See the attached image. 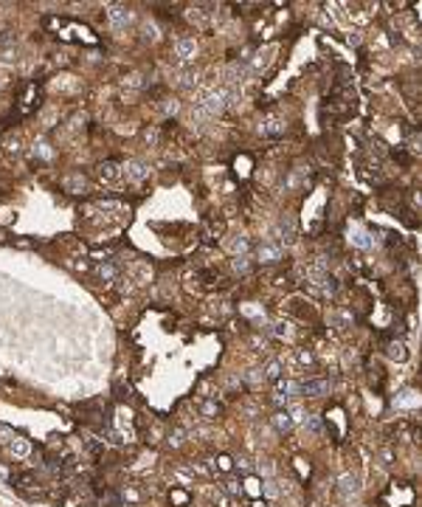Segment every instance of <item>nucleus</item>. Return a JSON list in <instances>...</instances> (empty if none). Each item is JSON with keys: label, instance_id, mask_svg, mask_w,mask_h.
Wrapping results in <instances>:
<instances>
[{"label": "nucleus", "instance_id": "nucleus-1", "mask_svg": "<svg viewBox=\"0 0 422 507\" xmlns=\"http://www.w3.org/2000/svg\"><path fill=\"white\" fill-rule=\"evenodd\" d=\"M99 178H102V184H107V186H121L124 169H121L116 161H104V164H99Z\"/></svg>", "mask_w": 422, "mask_h": 507}, {"label": "nucleus", "instance_id": "nucleus-2", "mask_svg": "<svg viewBox=\"0 0 422 507\" xmlns=\"http://www.w3.org/2000/svg\"><path fill=\"white\" fill-rule=\"evenodd\" d=\"M107 20H110V26L116 28V31H124L127 23L132 20V14H129L127 6H107Z\"/></svg>", "mask_w": 422, "mask_h": 507}, {"label": "nucleus", "instance_id": "nucleus-3", "mask_svg": "<svg viewBox=\"0 0 422 507\" xmlns=\"http://www.w3.org/2000/svg\"><path fill=\"white\" fill-rule=\"evenodd\" d=\"M62 186H65V192H70V194H82L87 189V178L82 175V172H73V175H65Z\"/></svg>", "mask_w": 422, "mask_h": 507}, {"label": "nucleus", "instance_id": "nucleus-4", "mask_svg": "<svg viewBox=\"0 0 422 507\" xmlns=\"http://www.w3.org/2000/svg\"><path fill=\"white\" fill-rule=\"evenodd\" d=\"M329 392V380H324V378H318V380H304L301 383V394H307V397H321V394Z\"/></svg>", "mask_w": 422, "mask_h": 507}, {"label": "nucleus", "instance_id": "nucleus-5", "mask_svg": "<svg viewBox=\"0 0 422 507\" xmlns=\"http://www.w3.org/2000/svg\"><path fill=\"white\" fill-rule=\"evenodd\" d=\"M256 256H259V262H265V265H273V262H279V259H282V248H279V245H270V243H265V245H259Z\"/></svg>", "mask_w": 422, "mask_h": 507}, {"label": "nucleus", "instance_id": "nucleus-6", "mask_svg": "<svg viewBox=\"0 0 422 507\" xmlns=\"http://www.w3.org/2000/svg\"><path fill=\"white\" fill-rule=\"evenodd\" d=\"M147 175H149V166L144 164V161H129V164L124 166V178H127V181H144Z\"/></svg>", "mask_w": 422, "mask_h": 507}, {"label": "nucleus", "instance_id": "nucleus-7", "mask_svg": "<svg viewBox=\"0 0 422 507\" xmlns=\"http://www.w3.org/2000/svg\"><path fill=\"white\" fill-rule=\"evenodd\" d=\"M175 51H178L181 60H191V57L197 54V43H194V37H183V40H178V43H175Z\"/></svg>", "mask_w": 422, "mask_h": 507}, {"label": "nucleus", "instance_id": "nucleus-8", "mask_svg": "<svg viewBox=\"0 0 422 507\" xmlns=\"http://www.w3.org/2000/svg\"><path fill=\"white\" fill-rule=\"evenodd\" d=\"M200 414H203V417H208V420H217L220 414H223V406H220V403H214V400H203V403H200Z\"/></svg>", "mask_w": 422, "mask_h": 507}, {"label": "nucleus", "instance_id": "nucleus-9", "mask_svg": "<svg viewBox=\"0 0 422 507\" xmlns=\"http://www.w3.org/2000/svg\"><path fill=\"white\" fill-rule=\"evenodd\" d=\"M279 234H285V243H293L296 240V226H293V220L290 217H285L282 223H279Z\"/></svg>", "mask_w": 422, "mask_h": 507}, {"label": "nucleus", "instance_id": "nucleus-10", "mask_svg": "<svg viewBox=\"0 0 422 507\" xmlns=\"http://www.w3.org/2000/svg\"><path fill=\"white\" fill-rule=\"evenodd\" d=\"M273 426L279 431H287L290 426H293V417H290L287 411H276V414H273Z\"/></svg>", "mask_w": 422, "mask_h": 507}, {"label": "nucleus", "instance_id": "nucleus-11", "mask_svg": "<svg viewBox=\"0 0 422 507\" xmlns=\"http://www.w3.org/2000/svg\"><path fill=\"white\" fill-rule=\"evenodd\" d=\"M262 132H265V135H282V132H285V124L279 122V119H270V122L262 124Z\"/></svg>", "mask_w": 422, "mask_h": 507}, {"label": "nucleus", "instance_id": "nucleus-12", "mask_svg": "<svg viewBox=\"0 0 422 507\" xmlns=\"http://www.w3.org/2000/svg\"><path fill=\"white\" fill-rule=\"evenodd\" d=\"M28 451H31V445H28L26 440H20V437L11 440V454L14 456H28Z\"/></svg>", "mask_w": 422, "mask_h": 507}, {"label": "nucleus", "instance_id": "nucleus-13", "mask_svg": "<svg viewBox=\"0 0 422 507\" xmlns=\"http://www.w3.org/2000/svg\"><path fill=\"white\" fill-rule=\"evenodd\" d=\"M388 358H394V361H405V358H408V352H405V347H403V344H388Z\"/></svg>", "mask_w": 422, "mask_h": 507}, {"label": "nucleus", "instance_id": "nucleus-14", "mask_svg": "<svg viewBox=\"0 0 422 507\" xmlns=\"http://www.w3.org/2000/svg\"><path fill=\"white\" fill-rule=\"evenodd\" d=\"M349 234H352V243H355V245H361V248H366V245H369V237H366V231H363V228L355 226Z\"/></svg>", "mask_w": 422, "mask_h": 507}, {"label": "nucleus", "instance_id": "nucleus-15", "mask_svg": "<svg viewBox=\"0 0 422 507\" xmlns=\"http://www.w3.org/2000/svg\"><path fill=\"white\" fill-rule=\"evenodd\" d=\"M279 375H282V364H279V361H270L265 369V378L267 380H279Z\"/></svg>", "mask_w": 422, "mask_h": 507}, {"label": "nucleus", "instance_id": "nucleus-16", "mask_svg": "<svg viewBox=\"0 0 422 507\" xmlns=\"http://www.w3.org/2000/svg\"><path fill=\"white\" fill-rule=\"evenodd\" d=\"M158 138H161V132H158L155 127H149V130L144 132V141H147L149 147H155V144H158Z\"/></svg>", "mask_w": 422, "mask_h": 507}, {"label": "nucleus", "instance_id": "nucleus-17", "mask_svg": "<svg viewBox=\"0 0 422 507\" xmlns=\"http://www.w3.org/2000/svg\"><path fill=\"white\" fill-rule=\"evenodd\" d=\"M183 437H186V431L183 429H172V434H169V445H181Z\"/></svg>", "mask_w": 422, "mask_h": 507}, {"label": "nucleus", "instance_id": "nucleus-18", "mask_svg": "<svg viewBox=\"0 0 422 507\" xmlns=\"http://www.w3.org/2000/svg\"><path fill=\"white\" fill-rule=\"evenodd\" d=\"M250 268V262H248V256H237L234 259V271H240V273H245Z\"/></svg>", "mask_w": 422, "mask_h": 507}, {"label": "nucleus", "instance_id": "nucleus-19", "mask_svg": "<svg viewBox=\"0 0 422 507\" xmlns=\"http://www.w3.org/2000/svg\"><path fill=\"white\" fill-rule=\"evenodd\" d=\"M99 276H102V279H113V276H116V268H113L110 262L102 265V268H99Z\"/></svg>", "mask_w": 422, "mask_h": 507}, {"label": "nucleus", "instance_id": "nucleus-20", "mask_svg": "<svg viewBox=\"0 0 422 507\" xmlns=\"http://www.w3.org/2000/svg\"><path fill=\"white\" fill-rule=\"evenodd\" d=\"M341 485H344L346 493H349V490H358V479H355V476H344V479H341Z\"/></svg>", "mask_w": 422, "mask_h": 507}, {"label": "nucleus", "instance_id": "nucleus-21", "mask_svg": "<svg viewBox=\"0 0 422 507\" xmlns=\"http://www.w3.org/2000/svg\"><path fill=\"white\" fill-rule=\"evenodd\" d=\"M231 248H234V251H242V254H245V251H248V240H245V237H240V240H234Z\"/></svg>", "mask_w": 422, "mask_h": 507}, {"label": "nucleus", "instance_id": "nucleus-22", "mask_svg": "<svg viewBox=\"0 0 422 507\" xmlns=\"http://www.w3.org/2000/svg\"><path fill=\"white\" fill-rule=\"evenodd\" d=\"M11 440H14L11 429H6V426H0V443H11Z\"/></svg>", "mask_w": 422, "mask_h": 507}, {"label": "nucleus", "instance_id": "nucleus-23", "mask_svg": "<svg viewBox=\"0 0 422 507\" xmlns=\"http://www.w3.org/2000/svg\"><path fill=\"white\" fill-rule=\"evenodd\" d=\"M172 502H178V505H186V502H189V496H186L183 490H172Z\"/></svg>", "mask_w": 422, "mask_h": 507}, {"label": "nucleus", "instance_id": "nucleus-24", "mask_svg": "<svg viewBox=\"0 0 422 507\" xmlns=\"http://www.w3.org/2000/svg\"><path fill=\"white\" fill-rule=\"evenodd\" d=\"M304 426H307L310 431H321V423L315 417H307V420H304Z\"/></svg>", "mask_w": 422, "mask_h": 507}, {"label": "nucleus", "instance_id": "nucleus-25", "mask_svg": "<svg viewBox=\"0 0 422 507\" xmlns=\"http://www.w3.org/2000/svg\"><path fill=\"white\" fill-rule=\"evenodd\" d=\"M217 462H220V471H228V468H231V459H228V456H220Z\"/></svg>", "mask_w": 422, "mask_h": 507}, {"label": "nucleus", "instance_id": "nucleus-26", "mask_svg": "<svg viewBox=\"0 0 422 507\" xmlns=\"http://www.w3.org/2000/svg\"><path fill=\"white\" fill-rule=\"evenodd\" d=\"M228 493H234V496L240 493V496H242V488H240V485H237V482H228Z\"/></svg>", "mask_w": 422, "mask_h": 507}, {"label": "nucleus", "instance_id": "nucleus-27", "mask_svg": "<svg viewBox=\"0 0 422 507\" xmlns=\"http://www.w3.org/2000/svg\"><path fill=\"white\" fill-rule=\"evenodd\" d=\"M248 490H250V493H259L262 488H259V482H256V479H248Z\"/></svg>", "mask_w": 422, "mask_h": 507}, {"label": "nucleus", "instance_id": "nucleus-28", "mask_svg": "<svg viewBox=\"0 0 422 507\" xmlns=\"http://www.w3.org/2000/svg\"><path fill=\"white\" fill-rule=\"evenodd\" d=\"M265 490H267V496H276V493H279V490H276V485H273V482H267V485H265Z\"/></svg>", "mask_w": 422, "mask_h": 507}, {"label": "nucleus", "instance_id": "nucleus-29", "mask_svg": "<svg viewBox=\"0 0 422 507\" xmlns=\"http://www.w3.org/2000/svg\"><path fill=\"white\" fill-rule=\"evenodd\" d=\"M380 456H383V465H391V459H394V456H391V451H383Z\"/></svg>", "mask_w": 422, "mask_h": 507}, {"label": "nucleus", "instance_id": "nucleus-30", "mask_svg": "<svg viewBox=\"0 0 422 507\" xmlns=\"http://www.w3.org/2000/svg\"><path fill=\"white\" fill-rule=\"evenodd\" d=\"M0 82H3V79H0Z\"/></svg>", "mask_w": 422, "mask_h": 507}]
</instances>
